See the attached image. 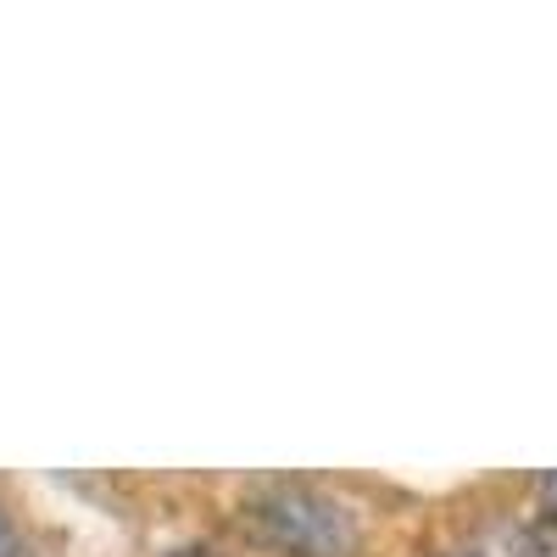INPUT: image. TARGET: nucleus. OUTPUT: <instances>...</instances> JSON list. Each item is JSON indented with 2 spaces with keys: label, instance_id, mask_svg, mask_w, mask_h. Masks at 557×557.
Here are the masks:
<instances>
[{
  "label": "nucleus",
  "instance_id": "f03ea898",
  "mask_svg": "<svg viewBox=\"0 0 557 557\" xmlns=\"http://www.w3.org/2000/svg\"><path fill=\"white\" fill-rule=\"evenodd\" d=\"M0 557H23V541H17V530L7 519V507H0Z\"/></svg>",
  "mask_w": 557,
  "mask_h": 557
},
{
  "label": "nucleus",
  "instance_id": "f257e3e1",
  "mask_svg": "<svg viewBox=\"0 0 557 557\" xmlns=\"http://www.w3.org/2000/svg\"><path fill=\"white\" fill-rule=\"evenodd\" d=\"M251 530L290 557H351L357 552V519L335 496L312 485H268L246 502Z\"/></svg>",
  "mask_w": 557,
  "mask_h": 557
},
{
  "label": "nucleus",
  "instance_id": "7ed1b4c3",
  "mask_svg": "<svg viewBox=\"0 0 557 557\" xmlns=\"http://www.w3.org/2000/svg\"><path fill=\"white\" fill-rule=\"evenodd\" d=\"M162 557H218L212 546H173V552H162Z\"/></svg>",
  "mask_w": 557,
  "mask_h": 557
},
{
  "label": "nucleus",
  "instance_id": "20e7f679",
  "mask_svg": "<svg viewBox=\"0 0 557 557\" xmlns=\"http://www.w3.org/2000/svg\"><path fill=\"white\" fill-rule=\"evenodd\" d=\"M541 496H546V507L557 513V474H546V480H541Z\"/></svg>",
  "mask_w": 557,
  "mask_h": 557
}]
</instances>
